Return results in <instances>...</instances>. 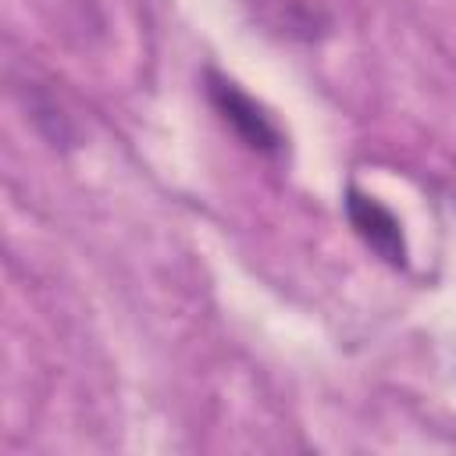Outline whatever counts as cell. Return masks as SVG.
I'll list each match as a JSON object with an SVG mask.
<instances>
[{"mask_svg": "<svg viewBox=\"0 0 456 456\" xmlns=\"http://www.w3.org/2000/svg\"><path fill=\"white\" fill-rule=\"evenodd\" d=\"M207 96H210L217 118H221L249 150L267 153V157L281 153V146H285L281 128H278L274 118H271L253 96H246L235 82H228V78H221V75L210 71V75H207Z\"/></svg>", "mask_w": 456, "mask_h": 456, "instance_id": "cell-1", "label": "cell"}, {"mask_svg": "<svg viewBox=\"0 0 456 456\" xmlns=\"http://www.w3.org/2000/svg\"><path fill=\"white\" fill-rule=\"evenodd\" d=\"M346 214H349L353 232H356L381 260H388L392 267H403V264H406L403 224H399V217H395L388 207H381L374 196H363L360 189H349V196H346Z\"/></svg>", "mask_w": 456, "mask_h": 456, "instance_id": "cell-2", "label": "cell"}, {"mask_svg": "<svg viewBox=\"0 0 456 456\" xmlns=\"http://www.w3.org/2000/svg\"><path fill=\"white\" fill-rule=\"evenodd\" d=\"M246 4H249L253 18L281 39L310 43V39L324 36L331 25V14L321 0H246Z\"/></svg>", "mask_w": 456, "mask_h": 456, "instance_id": "cell-3", "label": "cell"}]
</instances>
